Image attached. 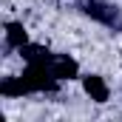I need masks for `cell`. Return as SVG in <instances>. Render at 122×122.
Returning a JSON list of instances; mask_svg holds the SVG:
<instances>
[{
  "mask_svg": "<svg viewBox=\"0 0 122 122\" xmlns=\"http://www.w3.org/2000/svg\"><path fill=\"white\" fill-rule=\"evenodd\" d=\"M48 65H51V74H54L57 80H74L77 71H80L77 60H71V57H51Z\"/></svg>",
  "mask_w": 122,
  "mask_h": 122,
  "instance_id": "obj_4",
  "label": "cell"
},
{
  "mask_svg": "<svg viewBox=\"0 0 122 122\" xmlns=\"http://www.w3.org/2000/svg\"><path fill=\"white\" fill-rule=\"evenodd\" d=\"M85 14L97 20V23H105V26H117V20H119V14H117V9L114 6H105V3H88L85 6Z\"/></svg>",
  "mask_w": 122,
  "mask_h": 122,
  "instance_id": "obj_2",
  "label": "cell"
},
{
  "mask_svg": "<svg viewBox=\"0 0 122 122\" xmlns=\"http://www.w3.org/2000/svg\"><path fill=\"white\" fill-rule=\"evenodd\" d=\"M0 94L3 97H23V94H29V88H26L23 77H6L0 82Z\"/></svg>",
  "mask_w": 122,
  "mask_h": 122,
  "instance_id": "obj_7",
  "label": "cell"
},
{
  "mask_svg": "<svg viewBox=\"0 0 122 122\" xmlns=\"http://www.w3.org/2000/svg\"><path fill=\"white\" fill-rule=\"evenodd\" d=\"M6 43H9L11 48H23V46L29 43V34L23 29V23H9V26H6Z\"/></svg>",
  "mask_w": 122,
  "mask_h": 122,
  "instance_id": "obj_6",
  "label": "cell"
},
{
  "mask_svg": "<svg viewBox=\"0 0 122 122\" xmlns=\"http://www.w3.org/2000/svg\"><path fill=\"white\" fill-rule=\"evenodd\" d=\"M23 77V82H26V88H29V94L31 91H57V77L51 74V65L48 62H29V68L20 74Z\"/></svg>",
  "mask_w": 122,
  "mask_h": 122,
  "instance_id": "obj_1",
  "label": "cell"
},
{
  "mask_svg": "<svg viewBox=\"0 0 122 122\" xmlns=\"http://www.w3.org/2000/svg\"><path fill=\"white\" fill-rule=\"evenodd\" d=\"M20 54H23V60H26V62H51V51H48L46 46L26 43V46L20 48Z\"/></svg>",
  "mask_w": 122,
  "mask_h": 122,
  "instance_id": "obj_5",
  "label": "cell"
},
{
  "mask_svg": "<svg viewBox=\"0 0 122 122\" xmlns=\"http://www.w3.org/2000/svg\"><path fill=\"white\" fill-rule=\"evenodd\" d=\"M82 88H85V94L91 97L94 102H108V85H105V80L99 74L82 77Z\"/></svg>",
  "mask_w": 122,
  "mask_h": 122,
  "instance_id": "obj_3",
  "label": "cell"
}]
</instances>
